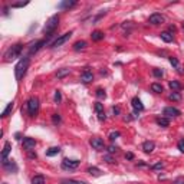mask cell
<instances>
[{"mask_svg": "<svg viewBox=\"0 0 184 184\" xmlns=\"http://www.w3.org/2000/svg\"><path fill=\"white\" fill-rule=\"evenodd\" d=\"M27 66H29V58L23 56L22 59L17 62V65H16V68H15V75H16V79H17V81H20L23 76L26 75Z\"/></svg>", "mask_w": 184, "mask_h": 184, "instance_id": "6da1fadb", "label": "cell"}, {"mask_svg": "<svg viewBox=\"0 0 184 184\" xmlns=\"http://www.w3.org/2000/svg\"><path fill=\"white\" fill-rule=\"evenodd\" d=\"M58 25H59V16L55 15V16H52V17H49V20L46 22L45 27H43V33L50 36V35L55 32V29L58 27Z\"/></svg>", "mask_w": 184, "mask_h": 184, "instance_id": "7a4b0ae2", "label": "cell"}, {"mask_svg": "<svg viewBox=\"0 0 184 184\" xmlns=\"http://www.w3.org/2000/svg\"><path fill=\"white\" fill-rule=\"evenodd\" d=\"M27 111H29V115L30 116H35L39 111V99L38 98H30L27 101Z\"/></svg>", "mask_w": 184, "mask_h": 184, "instance_id": "3957f363", "label": "cell"}, {"mask_svg": "<svg viewBox=\"0 0 184 184\" xmlns=\"http://www.w3.org/2000/svg\"><path fill=\"white\" fill-rule=\"evenodd\" d=\"M22 49H23V46L20 45V43H17V45H15V46H12L7 52H6L4 58H6V59H15V58H17L20 55Z\"/></svg>", "mask_w": 184, "mask_h": 184, "instance_id": "277c9868", "label": "cell"}, {"mask_svg": "<svg viewBox=\"0 0 184 184\" xmlns=\"http://www.w3.org/2000/svg\"><path fill=\"white\" fill-rule=\"evenodd\" d=\"M79 161L78 160H69V158H65L62 161V168L64 170H75L78 168Z\"/></svg>", "mask_w": 184, "mask_h": 184, "instance_id": "5b68a950", "label": "cell"}, {"mask_svg": "<svg viewBox=\"0 0 184 184\" xmlns=\"http://www.w3.org/2000/svg\"><path fill=\"white\" fill-rule=\"evenodd\" d=\"M72 36V32H68V33H64L62 36H59V38L56 39V40L52 43V48H58V46H62L65 43V42H68L69 38Z\"/></svg>", "mask_w": 184, "mask_h": 184, "instance_id": "8992f818", "label": "cell"}, {"mask_svg": "<svg viewBox=\"0 0 184 184\" xmlns=\"http://www.w3.org/2000/svg\"><path fill=\"white\" fill-rule=\"evenodd\" d=\"M91 145H92L94 150H98V151H101V150L105 148V143H104V139L98 138V137H95V138L91 139Z\"/></svg>", "mask_w": 184, "mask_h": 184, "instance_id": "52a82bcc", "label": "cell"}, {"mask_svg": "<svg viewBox=\"0 0 184 184\" xmlns=\"http://www.w3.org/2000/svg\"><path fill=\"white\" fill-rule=\"evenodd\" d=\"M165 17L163 15H160V13H153V15L150 16V19H148V22L151 23V25H161V23H164Z\"/></svg>", "mask_w": 184, "mask_h": 184, "instance_id": "ba28073f", "label": "cell"}, {"mask_svg": "<svg viewBox=\"0 0 184 184\" xmlns=\"http://www.w3.org/2000/svg\"><path fill=\"white\" fill-rule=\"evenodd\" d=\"M163 115H165V118H171V116H178L180 115V111L173 106H165L164 111H163Z\"/></svg>", "mask_w": 184, "mask_h": 184, "instance_id": "9c48e42d", "label": "cell"}, {"mask_svg": "<svg viewBox=\"0 0 184 184\" xmlns=\"http://www.w3.org/2000/svg\"><path fill=\"white\" fill-rule=\"evenodd\" d=\"M95 111H97V115H98V120L99 121H105V111H104V105L101 102H95Z\"/></svg>", "mask_w": 184, "mask_h": 184, "instance_id": "30bf717a", "label": "cell"}, {"mask_svg": "<svg viewBox=\"0 0 184 184\" xmlns=\"http://www.w3.org/2000/svg\"><path fill=\"white\" fill-rule=\"evenodd\" d=\"M3 167L9 173H16V171H17V165H16V163L13 161V160H6V161L3 163Z\"/></svg>", "mask_w": 184, "mask_h": 184, "instance_id": "8fae6325", "label": "cell"}, {"mask_svg": "<svg viewBox=\"0 0 184 184\" xmlns=\"http://www.w3.org/2000/svg\"><path fill=\"white\" fill-rule=\"evenodd\" d=\"M23 147H25L27 151H32L35 147H36V141H35V138H30V137L23 138Z\"/></svg>", "mask_w": 184, "mask_h": 184, "instance_id": "7c38bea8", "label": "cell"}, {"mask_svg": "<svg viewBox=\"0 0 184 184\" xmlns=\"http://www.w3.org/2000/svg\"><path fill=\"white\" fill-rule=\"evenodd\" d=\"M132 108L135 109V112H141V111H144V105H143V102L139 101L138 98H132Z\"/></svg>", "mask_w": 184, "mask_h": 184, "instance_id": "4fadbf2b", "label": "cell"}, {"mask_svg": "<svg viewBox=\"0 0 184 184\" xmlns=\"http://www.w3.org/2000/svg\"><path fill=\"white\" fill-rule=\"evenodd\" d=\"M10 150H12L10 143H4L3 151H2V161H3V163L7 160V155H9V153H10Z\"/></svg>", "mask_w": 184, "mask_h": 184, "instance_id": "5bb4252c", "label": "cell"}, {"mask_svg": "<svg viewBox=\"0 0 184 184\" xmlns=\"http://www.w3.org/2000/svg\"><path fill=\"white\" fill-rule=\"evenodd\" d=\"M154 147H155V144L153 143V141H145V143L143 144V150H144V153L150 154V153L154 151Z\"/></svg>", "mask_w": 184, "mask_h": 184, "instance_id": "9a60e30c", "label": "cell"}, {"mask_svg": "<svg viewBox=\"0 0 184 184\" xmlns=\"http://www.w3.org/2000/svg\"><path fill=\"white\" fill-rule=\"evenodd\" d=\"M92 79H94V75H92V72H89V71H85L82 75H81V81H82L83 83H89Z\"/></svg>", "mask_w": 184, "mask_h": 184, "instance_id": "2e32d148", "label": "cell"}, {"mask_svg": "<svg viewBox=\"0 0 184 184\" xmlns=\"http://www.w3.org/2000/svg\"><path fill=\"white\" fill-rule=\"evenodd\" d=\"M104 32H101V30H94L92 32V35H91V38H92V40H95V42H99V40H102L104 39Z\"/></svg>", "mask_w": 184, "mask_h": 184, "instance_id": "e0dca14e", "label": "cell"}, {"mask_svg": "<svg viewBox=\"0 0 184 184\" xmlns=\"http://www.w3.org/2000/svg\"><path fill=\"white\" fill-rule=\"evenodd\" d=\"M168 87L171 88V89H173V92H180L181 91V83L178 82V81H170L168 82Z\"/></svg>", "mask_w": 184, "mask_h": 184, "instance_id": "ac0fdd59", "label": "cell"}, {"mask_svg": "<svg viewBox=\"0 0 184 184\" xmlns=\"http://www.w3.org/2000/svg\"><path fill=\"white\" fill-rule=\"evenodd\" d=\"M75 4H76L75 0H71V2H69V0H66V2H62V3H59V6H58V7H59V9H71V7H73Z\"/></svg>", "mask_w": 184, "mask_h": 184, "instance_id": "d6986e66", "label": "cell"}, {"mask_svg": "<svg viewBox=\"0 0 184 184\" xmlns=\"http://www.w3.org/2000/svg\"><path fill=\"white\" fill-rule=\"evenodd\" d=\"M43 45H46V40H39V42H36V43H35V45L30 48V53H36Z\"/></svg>", "mask_w": 184, "mask_h": 184, "instance_id": "ffe728a7", "label": "cell"}, {"mask_svg": "<svg viewBox=\"0 0 184 184\" xmlns=\"http://www.w3.org/2000/svg\"><path fill=\"white\" fill-rule=\"evenodd\" d=\"M160 38H161L164 42H167V43L173 42V35L170 33V32H161V33H160Z\"/></svg>", "mask_w": 184, "mask_h": 184, "instance_id": "44dd1931", "label": "cell"}, {"mask_svg": "<svg viewBox=\"0 0 184 184\" xmlns=\"http://www.w3.org/2000/svg\"><path fill=\"white\" fill-rule=\"evenodd\" d=\"M151 91H153V92H155V94H161L163 91H164V88H163L161 83L154 82V83H151Z\"/></svg>", "mask_w": 184, "mask_h": 184, "instance_id": "7402d4cb", "label": "cell"}, {"mask_svg": "<svg viewBox=\"0 0 184 184\" xmlns=\"http://www.w3.org/2000/svg\"><path fill=\"white\" fill-rule=\"evenodd\" d=\"M87 48V42L85 40H78V42H75V45H73V50H82V49H85Z\"/></svg>", "mask_w": 184, "mask_h": 184, "instance_id": "603a6c76", "label": "cell"}, {"mask_svg": "<svg viewBox=\"0 0 184 184\" xmlns=\"http://www.w3.org/2000/svg\"><path fill=\"white\" fill-rule=\"evenodd\" d=\"M157 124L160 125V127L165 128V127H168V125H170V121H168V118H165V116H161V118H157Z\"/></svg>", "mask_w": 184, "mask_h": 184, "instance_id": "cb8c5ba5", "label": "cell"}, {"mask_svg": "<svg viewBox=\"0 0 184 184\" xmlns=\"http://www.w3.org/2000/svg\"><path fill=\"white\" fill-rule=\"evenodd\" d=\"M60 153V148L59 147H52V148H49L48 151H46V155L48 157H53V155H56Z\"/></svg>", "mask_w": 184, "mask_h": 184, "instance_id": "d4e9b609", "label": "cell"}, {"mask_svg": "<svg viewBox=\"0 0 184 184\" xmlns=\"http://www.w3.org/2000/svg\"><path fill=\"white\" fill-rule=\"evenodd\" d=\"M13 106H15V102H10V104L7 105V108L4 109L3 114H2V118H6V116H9V114L13 111Z\"/></svg>", "mask_w": 184, "mask_h": 184, "instance_id": "484cf974", "label": "cell"}, {"mask_svg": "<svg viewBox=\"0 0 184 184\" xmlns=\"http://www.w3.org/2000/svg\"><path fill=\"white\" fill-rule=\"evenodd\" d=\"M88 173H89L91 176L98 177V176H101V170L98 168V167H88Z\"/></svg>", "mask_w": 184, "mask_h": 184, "instance_id": "4316f807", "label": "cell"}, {"mask_svg": "<svg viewBox=\"0 0 184 184\" xmlns=\"http://www.w3.org/2000/svg\"><path fill=\"white\" fill-rule=\"evenodd\" d=\"M32 184H45V177L43 176H35L32 178Z\"/></svg>", "mask_w": 184, "mask_h": 184, "instance_id": "83f0119b", "label": "cell"}, {"mask_svg": "<svg viewBox=\"0 0 184 184\" xmlns=\"http://www.w3.org/2000/svg\"><path fill=\"white\" fill-rule=\"evenodd\" d=\"M168 98L171 99V101H181V95H180V92H171V94L168 95Z\"/></svg>", "mask_w": 184, "mask_h": 184, "instance_id": "f1b7e54d", "label": "cell"}, {"mask_svg": "<svg viewBox=\"0 0 184 184\" xmlns=\"http://www.w3.org/2000/svg\"><path fill=\"white\" fill-rule=\"evenodd\" d=\"M66 75H69V69H66V68H64V69H60V71H58V73H56V76L58 78H65Z\"/></svg>", "mask_w": 184, "mask_h": 184, "instance_id": "f546056e", "label": "cell"}, {"mask_svg": "<svg viewBox=\"0 0 184 184\" xmlns=\"http://www.w3.org/2000/svg\"><path fill=\"white\" fill-rule=\"evenodd\" d=\"M97 97L99 98V99H105V97H106L105 91L101 89V88H99V89H97Z\"/></svg>", "mask_w": 184, "mask_h": 184, "instance_id": "4dcf8cb0", "label": "cell"}, {"mask_svg": "<svg viewBox=\"0 0 184 184\" xmlns=\"http://www.w3.org/2000/svg\"><path fill=\"white\" fill-rule=\"evenodd\" d=\"M62 184H87L85 181H78V180H64Z\"/></svg>", "mask_w": 184, "mask_h": 184, "instance_id": "1f68e13d", "label": "cell"}, {"mask_svg": "<svg viewBox=\"0 0 184 184\" xmlns=\"http://www.w3.org/2000/svg\"><path fill=\"white\" fill-rule=\"evenodd\" d=\"M168 60H170V64L173 65V66H176V68H180V66H178V60H177V58L170 56V58H168Z\"/></svg>", "mask_w": 184, "mask_h": 184, "instance_id": "d6a6232c", "label": "cell"}, {"mask_svg": "<svg viewBox=\"0 0 184 184\" xmlns=\"http://www.w3.org/2000/svg\"><path fill=\"white\" fill-rule=\"evenodd\" d=\"M153 75L157 76V78H161V76L164 75V72H163V69H154V71H153Z\"/></svg>", "mask_w": 184, "mask_h": 184, "instance_id": "836d02e7", "label": "cell"}, {"mask_svg": "<svg viewBox=\"0 0 184 184\" xmlns=\"http://www.w3.org/2000/svg\"><path fill=\"white\" fill-rule=\"evenodd\" d=\"M120 135H121L120 131H114V132H111V134H109V139H112V141H114V139H116Z\"/></svg>", "mask_w": 184, "mask_h": 184, "instance_id": "e575fe53", "label": "cell"}, {"mask_svg": "<svg viewBox=\"0 0 184 184\" xmlns=\"http://www.w3.org/2000/svg\"><path fill=\"white\" fill-rule=\"evenodd\" d=\"M52 121H53V124H59V122H60L59 114H53V115H52Z\"/></svg>", "mask_w": 184, "mask_h": 184, "instance_id": "d590c367", "label": "cell"}, {"mask_svg": "<svg viewBox=\"0 0 184 184\" xmlns=\"http://www.w3.org/2000/svg\"><path fill=\"white\" fill-rule=\"evenodd\" d=\"M60 99H62V95H60V91H56V92H55V102H56V104H59V102H60Z\"/></svg>", "mask_w": 184, "mask_h": 184, "instance_id": "8d00e7d4", "label": "cell"}, {"mask_svg": "<svg viewBox=\"0 0 184 184\" xmlns=\"http://www.w3.org/2000/svg\"><path fill=\"white\" fill-rule=\"evenodd\" d=\"M27 3H29V2H20V3H15V4H12V7H23V6H26Z\"/></svg>", "mask_w": 184, "mask_h": 184, "instance_id": "74e56055", "label": "cell"}, {"mask_svg": "<svg viewBox=\"0 0 184 184\" xmlns=\"http://www.w3.org/2000/svg\"><path fill=\"white\" fill-rule=\"evenodd\" d=\"M177 147H178V150H180L181 153H184V139H180L178 144H177Z\"/></svg>", "mask_w": 184, "mask_h": 184, "instance_id": "f35d334b", "label": "cell"}, {"mask_svg": "<svg viewBox=\"0 0 184 184\" xmlns=\"http://www.w3.org/2000/svg\"><path fill=\"white\" fill-rule=\"evenodd\" d=\"M163 167H164V164H163V163H157V164L153 165V170H161Z\"/></svg>", "mask_w": 184, "mask_h": 184, "instance_id": "ab89813d", "label": "cell"}, {"mask_svg": "<svg viewBox=\"0 0 184 184\" xmlns=\"http://www.w3.org/2000/svg\"><path fill=\"white\" fill-rule=\"evenodd\" d=\"M116 150H118V147H115V145H109V147H108V151L111 153V154L116 153Z\"/></svg>", "mask_w": 184, "mask_h": 184, "instance_id": "60d3db41", "label": "cell"}, {"mask_svg": "<svg viewBox=\"0 0 184 184\" xmlns=\"http://www.w3.org/2000/svg\"><path fill=\"white\" fill-rule=\"evenodd\" d=\"M112 112H114V115H118V114L121 112V109L118 108V106H114V108H112Z\"/></svg>", "mask_w": 184, "mask_h": 184, "instance_id": "b9f144b4", "label": "cell"}, {"mask_svg": "<svg viewBox=\"0 0 184 184\" xmlns=\"http://www.w3.org/2000/svg\"><path fill=\"white\" fill-rule=\"evenodd\" d=\"M105 161H106V163H115V161L112 160V157H111V155H105Z\"/></svg>", "mask_w": 184, "mask_h": 184, "instance_id": "7bdbcfd3", "label": "cell"}, {"mask_svg": "<svg viewBox=\"0 0 184 184\" xmlns=\"http://www.w3.org/2000/svg\"><path fill=\"white\" fill-rule=\"evenodd\" d=\"M125 158H128V160H132V158H134V154H132V153H127V154H125Z\"/></svg>", "mask_w": 184, "mask_h": 184, "instance_id": "ee69618b", "label": "cell"}, {"mask_svg": "<svg viewBox=\"0 0 184 184\" xmlns=\"http://www.w3.org/2000/svg\"><path fill=\"white\" fill-rule=\"evenodd\" d=\"M29 157L30 158H36V154H33V153H29Z\"/></svg>", "mask_w": 184, "mask_h": 184, "instance_id": "f6af8a7d", "label": "cell"}, {"mask_svg": "<svg viewBox=\"0 0 184 184\" xmlns=\"http://www.w3.org/2000/svg\"><path fill=\"white\" fill-rule=\"evenodd\" d=\"M3 184H7V183H3Z\"/></svg>", "mask_w": 184, "mask_h": 184, "instance_id": "bcb514c9", "label": "cell"}, {"mask_svg": "<svg viewBox=\"0 0 184 184\" xmlns=\"http://www.w3.org/2000/svg\"><path fill=\"white\" fill-rule=\"evenodd\" d=\"M183 26H184V23H183Z\"/></svg>", "mask_w": 184, "mask_h": 184, "instance_id": "7dc6e473", "label": "cell"}]
</instances>
